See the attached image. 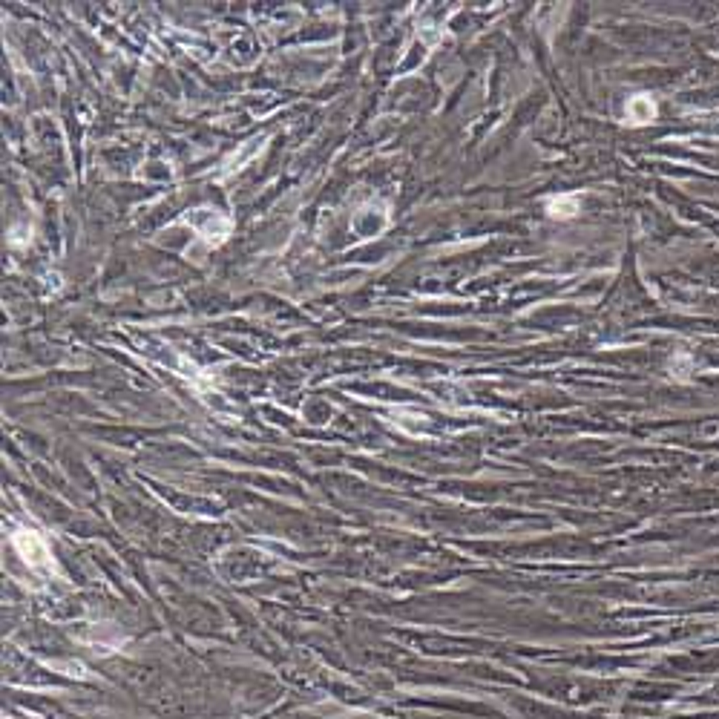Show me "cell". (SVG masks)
I'll return each mask as SVG.
<instances>
[{"label":"cell","instance_id":"cell-1","mask_svg":"<svg viewBox=\"0 0 719 719\" xmlns=\"http://www.w3.org/2000/svg\"><path fill=\"white\" fill-rule=\"evenodd\" d=\"M15 547H18V552L26 558V564H32V567H44L46 558H49L46 544H44L35 533H18V536H15Z\"/></svg>","mask_w":719,"mask_h":719},{"label":"cell","instance_id":"cell-2","mask_svg":"<svg viewBox=\"0 0 719 719\" xmlns=\"http://www.w3.org/2000/svg\"><path fill=\"white\" fill-rule=\"evenodd\" d=\"M653 112H656V107L644 98V96H639L636 101H630V118L636 121V124H642V121H650L653 118Z\"/></svg>","mask_w":719,"mask_h":719},{"label":"cell","instance_id":"cell-3","mask_svg":"<svg viewBox=\"0 0 719 719\" xmlns=\"http://www.w3.org/2000/svg\"><path fill=\"white\" fill-rule=\"evenodd\" d=\"M576 210H578V202L570 199V196H561V199H552V202H550V213H552L555 219H558V216L567 219V216H573Z\"/></svg>","mask_w":719,"mask_h":719}]
</instances>
